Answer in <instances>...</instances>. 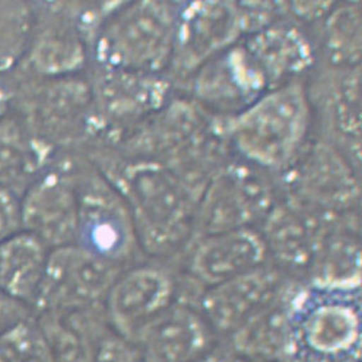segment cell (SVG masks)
<instances>
[{"label":"cell","mask_w":362,"mask_h":362,"mask_svg":"<svg viewBox=\"0 0 362 362\" xmlns=\"http://www.w3.org/2000/svg\"><path fill=\"white\" fill-rule=\"evenodd\" d=\"M310 95L289 82L262 95L221 129L248 164L287 170L301 153L310 127Z\"/></svg>","instance_id":"obj_3"},{"label":"cell","mask_w":362,"mask_h":362,"mask_svg":"<svg viewBox=\"0 0 362 362\" xmlns=\"http://www.w3.org/2000/svg\"><path fill=\"white\" fill-rule=\"evenodd\" d=\"M293 282L268 306L248 319L226 339L233 357L246 360H287L289 306L297 284Z\"/></svg>","instance_id":"obj_21"},{"label":"cell","mask_w":362,"mask_h":362,"mask_svg":"<svg viewBox=\"0 0 362 362\" xmlns=\"http://www.w3.org/2000/svg\"><path fill=\"white\" fill-rule=\"evenodd\" d=\"M269 83L282 82L308 71L315 61L309 37L298 27L272 22L256 31L245 45Z\"/></svg>","instance_id":"obj_22"},{"label":"cell","mask_w":362,"mask_h":362,"mask_svg":"<svg viewBox=\"0 0 362 362\" xmlns=\"http://www.w3.org/2000/svg\"><path fill=\"white\" fill-rule=\"evenodd\" d=\"M11 91L12 109L35 141L50 155L94 139L93 88L82 74L57 78H26Z\"/></svg>","instance_id":"obj_5"},{"label":"cell","mask_w":362,"mask_h":362,"mask_svg":"<svg viewBox=\"0 0 362 362\" xmlns=\"http://www.w3.org/2000/svg\"><path fill=\"white\" fill-rule=\"evenodd\" d=\"M34 3L0 1V76L13 74L25 58L34 26Z\"/></svg>","instance_id":"obj_28"},{"label":"cell","mask_w":362,"mask_h":362,"mask_svg":"<svg viewBox=\"0 0 362 362\" xmlns=\"http://www.w3.org/2000/svg\"><path fill=\"white\" fill-rule=\"evenodd\" d=\"M115 4H34V26L18 68L41 78L82 74L91 58L96 34Z\"/></svg>","instance_id":"obj_6"},{"label":"cell","mask_w":362,"mask_h":362,"mask_svg":"<svg viewBox=\"0 0 362 362\" xmlns=\"http://www.w3.org/2000/svg\"><path fill=\"white\" fill-rule=\"evenodd\" d=\"M361 288L298 283L289 306V362H361Z\"/></svg>","instance_id":"obj_2"},{"label":"cell","mask_w":362,"mask_h":362,"mask_svg":"<svg viewBox=\"0 0 362 362\" xmlns=\"http://www.w3.org/2000/svg\"><path fill=\"white\" fill-rule=\"evenodd\" d=\"M177 287L175 273L160 265H141L121 273L104 303L107 322L136 343L142 330L173 303Z\"/></svg>","instance_id":"obj_14"},{"label":"cell","mask_w":362,"mask_h":362,"mask_svg":"<svg viewBox=\"0 0 362 362\" xmlns=\"http://www.w3.org/2000/svg\"><path fill=\"white\" fill-rule=\"evenodd\" d=\"M31 330L33 327L27 322L11 334L0 337V362H25Z\"/></svg>","instance_id":"obj_32"},{"label":"cell","mask_w":362,"mask_h":362,"mask_svg":"<svg viewBox=\"0 0 362 362\" xmlns=\"http://www.w3.org/2000/svg\"><path fill=\"white\" fill-rule=\"evenodd\" d=\"M55 154L21 196L22 229L49 250L74 245L78 224L76 156Z\"/></svg>","instance_id":"obj_10"},{"label":"cell","mask_w":362,"mask_h":362,"mask_svg":"<svg viewBox=\"0 0 362 362\" xmlns=\"http://www.w3.org/2000/svg\"><path fill=\"white\" fill-rule=\"evenodd\" d=\"M22 230L21 196L0 186V242Z\"/></svg>","instance_id":"obj_30"},{"label":"cell","mask_w":362,"mask_h":362,"mask_svg":"<svg viewBox=\"0 0 362 362\" xmlns=\"http://www.w3.org/2000/svg\"><path fill=\"white\" fill-rule=\"evenodd\" d=\"M361 68L334 67L322 88V107L330 127L360 159Z\"/></svg>","instance_id":"obj_26"},{"label":"cell","mask_w":362,"mask_h":362,"mask_svg":"<svg viewBox=\"0 0 362 362\" xmlns=\"http://www.w3.org/2000/svg\"><path fill=\"white\" fill-rule=\"evenodd\" d=\"M49 252L37 237L23 229L0 242V291L34 306Z\"/></svg>","instance_id":"obj_23"},{"label":"cell","mask_w":362,"mask_h":362,"mask_svg":"<svg viewBox=\"0 0 362 362\" xmlns=\"http://www.w3.org/2000/svg\"><path fill=\"white\" fill-rule=\"evenodd\" d=\"M121 273V265L76 243L53 248L34 306L41 313L103 308Z\"/></svg>","instance_id":"obj_11"},{"label":"cell","mask_w":362,"mask_h":362,"mask_svg":"<svg viewBox=\"0 0 362 362\" xmlns=\"http://www.w3.org/2000/svg\"><path fill=\"white\" fill-rule=\"evenodd\" d=\"M361 6L332 8L324 23V47L333 67H356L361 61Z\"/></svg>","instance_id":"obj_27"},{"label":"cell","mask_w":362,"mask_h":362,"mask_svg":"<svg viewBox=\"0 0 362 362\" xmlns=\"http://www.w3.org/2000/svg\"><path fill=\"white\" fill-rule=\"evenodd\" d=\"M215 334L199 302L175 296L173 303L137 338L142 362H192L214 349Z\"/></svg>","instance_id":"obj_17"},{"label":"cell","mask_w":362,"mask_h":362,"mask_svg":"<svg viewBox=\"0 0 362 362\" xmlns=\"http://www.w3.org/2000/svg\"><path fill=\"white\" fill-rule=\"evenodd\" d=\"M11 109H12L11 91H9V88L0 85V118L7 115Z\"/></svg>","instance_id":"obj_34"},{"label":"cell","mask_w":362,"mask_h":362,"mask_svg":"<svg viewBox=\"0 0 362 362\" xmlns=\"http://www.w3.org/2000/svg\"><path fill=\"white\" fill-rule=\"evenodd\" d=\"M188 251L187 275L204 288L230 281L268 264V251L259 230L241 228L209 235Z\"/></svg>","instance_id":"obj_19"},{"label":"cell","mask_w":362,"mask_h":362,"mask_svg":"<svg viewBox=\"0 0 362 362\" xmlns=\"http://www.w3.org/2000/svg\"><path fill=\"white\" fill-rule=\"evenodd\" d=\"M309 284L361 288V221L357 211L330 215L308 270Z\"/></svg>","instance_id":"obj_20"},{"label":"cell","mask_w":362,"mask_h":362,"mask_svg":"<svg viewBox=\"0 0 362 362\" xmlns=\"http://www.w3.org/2000/svg\"><path fill=\"white\" fill-rule=\"evenodd\" d=\"M52 158L13 109L0 118V186L22 196Z\"/></svg>","instance_id":"obj_24"},{"label":"cell","mask_w":362,"mask_h":362,"mask_svg":"<svg viewBox=\"0 0 362 362\" xmlns=\"http://www.w3.org/2000/svg\"><path fill=\"white\" fill-rule=\"evenodd\" d=\"M91 352L93 362H142L137 344L119 334L107 320L95 329Z\"/></svg>","instance_id":"obj_29"},{"label":"cell","mask_w":362,"mask_h":362,"mask_svg":"<svg viewBox=\"0 0 362 362\" xmlns=\"http://www.w3.org/2000/svg\"><path fill=\"white\" fill-rule=\"evenodd\" d=\"M232 360L233 355L224 343V346H215L209 354L192 362H232Z\"/></svg>","instance_id":"obj_33"},{"label":"cell","mask_w":362,"mask_h":362,"mask_svg":"<svg viewBox=\"0 0 362 362\" xmlns=\"http://www.w3.org/2000/svg\"><path fill=\"white\" fill-rule=\"evenodd\" d=\"M78 224L76 245L121 265L140 248L127 204L94 164L76 160Z\"/></svg>","instance_id":"obj_7"},{"label":"cell","mask_w":362,"mask_h":362,"mask_svg":"<svg viewBox=\"0 0 362 362\" xmlns=\"http://www.w3.org/2000/svg\"><path fill=\"white\" fill-rule=\"evenodd\" d=\"M94 101V140L121 144L168 104L172 82L164 74L96 67L90 78Z\"/></svg>","instance_id":"obj_8"},{"label":"cell","mask_w":362,"mask_h":362,"mask_svg":"<svg viewBox=\"0 0 362 362\" xmlns=\"http://www.w3.org/2000/svg\"><path fill=\"white\" fill-rule=\"evenodd\" d=\"M232 362H289L288 360H273V361H264V360H246V358H238L233 357Z\"/></svg>","instance_id":"obj_35"},{"label":"cell","mask_w":362,"mask_h":362,"mask_svg":"<svg viewBox=\"0 0 362 362\" xmlns=\"http://www.w3.org/2000/svg\"><path fill=\"white\" fill-rule=\"evenodd\" d=\"M30 305L0 291V337L7 336L30 322Z\"/></svg>","instance_id":"obj_31"},{"label":"cell","mask_w":362,"mask_h":362,"mask_svg":"<svg viewBox=\"0 0 362 362\" xmlns=\"http://www.w3.org/2000/svg\"><path fill=\"white\" fill-rule=\"evenodd\" d=\"M177 9L165 1L118 3L95 37L96 67L164 74L173 57Z\"/></svg>","instance_id":"obj_4"},{"label":"cell","mask_w":362,"mask_h":362,"mask_svg":"<svg viewBox=\"0 0 362 362\" xmlns=\"http://www.w3.org/2000/svg\"><path fill=\"white\" fill-rule=\"evenodd\" d=\"M330 214L295 196L276 200L262 221L268 257L286 274H308Z\"/></svg>","instance_id":"obj_16"},{"label":"cell","mask_w":362,"mask_h":362,"mask_svg":"<svg viewBox=\"0 0 362 362\" xmlns=\"http://www.w3.org/2000/svg\"><path fill=\"white\" fill-rule=\"evenodd\" d=\"M246 34L241 6L235 1H192L177 9L170 67L194 74Z\"/></svg>","instance_id":"obj_12"},{"label":"cell","mask_w":362,"mask_h":362,"mask_svg":"<svg viewBox=\"0 0 362 362\" xmlns=\"http://www.w3.org/2000/svg\"><path fill=\"white\" fill-rule=\"evenodd\" d=\"M288 192L330 215L357 211L360 182L344 155L329 142H316L291 165Z\"/></svg>","instance_id":"obj_13"},{"label":"cell","mask_w":362,"mask_h":362,"mask_svg":"<svg viewBox=\"0 0 362 362\" xmlns=\"http://www.w3.org/2000/svg\"><path fill=\"white\" fill-rule=\"evenodd\" d=\"M107 320L104 306L67 313H41L37 327L53 362H93L91 338Z\"/></svg>","instance_id":"obj_25"},{"label":"cell","mask_w":362,"mask_h":362,"mask_svg":"<svg viewBox=\"0 0 362 362\" xmlns=\"http://www.w3.org/2000/svg\"><path fill=\"white\" fill-rule=\"evenodd\" d=\"M269 82L245 47H232L196 72V103L219 112L241 113L267 93Z\"/></svg>","instance_id":"obj_18"},{"label":"cell","mask_w":362,"mask_h":362,"mask_svg":"<svg viewBox=\"0 0 362 362\" xmlns=\"http://www.w3.org/2000/svg\"><path fill=\"white\" fill-rule=\"evenodd\" d=\"M276 200L273 186L254 165L227 163L197 202L188 247L209 235L262 224Z\"/></svg>","instance_id":"obj_9"},{"label":"cell","mask_w":362,"mask_h":362,"mask_svg":"<svg viewBox=\"0 0 362 362\" xmlns=\"http://www.w3.org/2000/svg\"><path fill=\"white\" fill-rule=\"evenodd\" d=\"M88 159L124 199L140 248L155 257L187 250L199 199L172 169L105 148Z\"/></svg>","instance_id":"obj_1"},{"label":"cell","mask_w":362,"mask_h":362,"mask_svg":"<svg viewBox=\"0 0 362 362\" xmlns=\"http://www.w3.org/2000/svg\"><path fill=\"white\" fill-rule=\"evenodd\" d=\"M292 282L291 275L267 264L204 289L199 309L215 336L227 339L248 319L274 301Z\"/></svg>","instance_id":"obj_15"}]
</instances>
